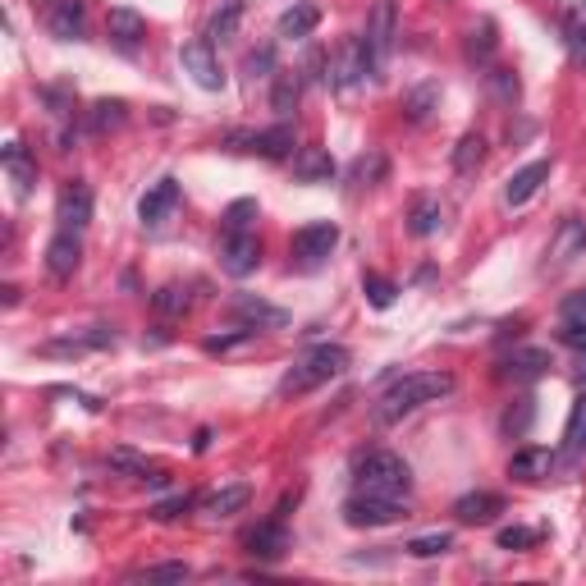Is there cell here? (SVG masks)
<instances>
[{
    "instance_id": "obj_1",
    "label": "cell",
    "mask_w": 586,
    "mask_h": 586,
    "mask_svg": "<svg viewBox=\"0 0 586 586\" xmlns=\"http://www.w3.org/2000/svg\"><path fill=\"white\" fill-rule=\"evenodd\" d=\"M449 390H454V376H449V371H413V376L394 380L390 390L380 394L376 422H380V426H390V422H399V417H408V413H417V408H426V403L445 399Z\"/></svg>"
},
{
    "instance_id": "obj_2",
    "label": "cell",
    "mask_w": 586,
    "mask_h": 586,
    "mask_svg": "<svg viewBox=\"0 0 586 586\" xmlns=\"http://www.w3.org/2000/svg\"><path fill=\"white\" fill-rule=\"evenodd\" d=\"M353 486L362 495H390V500H408L413 490V467L403 463L390 449H371L358 458V472H353Z\"/></svg>"
},
{
    "instance_id": "obj_3",
    "label": "cell",
    "mask_w": 586,
    "mask_h": 586,
    "mask_svg": "<svg viewBox=\"0 0 586 586\" xmlns=\"http://www.w3.org/2000/svg\"><path fill=\"white\" fill-rule=\"evenodd\" d=\"M348 362H353V358H348V348H344V344H316V348H307L303 358H298L289 371H284L280 394L289 399V394H307V390H316V385H326V380L344 376Z\"/></svg>"
},
{
    "instance_id": "obj_4",
    "label": "cell",
    "mask_w": 586,
    "mask_h": 586,
    "mask_svg": "<svg viewBox=\"0 0 586 586\" xmlns=\"http://www.w3.org/2000/svg\"><path fill=\"white\" fill-rule=\"evenodd\" d=\"M376 69H380V60L371 55V46L362 42V37H348V42L326 60V78L339 87V92H353V87L367 83Z\"/></svg>"
},
{
    "instance_id": "obj_5",
    "label": "cell",
    "mask_w": 586,
    "mask_h": 586,
    "mask_svg": "<svg viewBox=\"0 0 586 586\" xmlns=\"http://www.w3.org/2000/svg\"><path fill=\"white\" fill-rule=\"evenodd\" d=\"M408 518V500H390V495H362L353 490V500L344 504L348 527H390V522Z\"/></svg>"
},
{
    "instance_id": "obj_6",
    "label": "cell",
    "mask_w": 586,
    "mask_h": 586,
    "mask_svg": "<svg viewBox=\"0 0 586 586\" xmlns=\"http://www.w3.org/2000/svg\"><path fill=\"white\" fill-rule=\"evenodd\" d=\"M225 142H229V152H257L266 161H284L298 147V133H293L289 120H280L275 129H261V133H229Z\"/></svg>"
},
{
    "instance_id": "obj_7",
    "label": "cell",
    "mask_w": 586,
    "mask_h": 586,
    "mask_svg": "<svg viewBox=\"0 0 586 586\" xmlns=\"http://www.w3.org/2000/svg\"><path fill=\"white\" fill-rule=\"evenodd\" d=\"M577 257H586V220L568 216V220H559V229H554L550 248H545V266H541V271L559 275V271H568Z\"/></svg>"
},
{
    "instance_id": "obj_8",
    "label": "cell",
    "mask_w": 586,
    "mask_h": 586,
    "mask_svg": "<svg viewBox=\"0 0 586 586\" xmlns=\"http://www.w3.org/2000/svg\"><path fill=\"white\" fill-rule=\"evenodd\" d=\"M179 65H184V74L193 78L202 92H220V87H225L220 60H216V51H211L207 37H197V42H184V46H179Z\"/></svg>"
},
{
    "instance_id": "obj_9",
    "label": "cell",
    "mask_w": 586,
    "mask_h": 586,
    "mask_svg": "<svg viewBox=\"0 0 586 586\" xmlns=\"http://www.w3.org/2000/svg\"><path fill=\"white\" fill-rule=\"evenodd\" d=\"M335 243H339V229L330 225V220H312V225H303L293 234V257H298V266L316 271V266L335 252Z\"/></svg>"
},
{
    "instance_id": "obj_10",
    "label": "cell",
    "mask_w": 586,
    "mask_h": 586,
    "mask_svg": "<svg viewBox=\"0 0 586 586\" xmlns=\"http://www.w3.org/2000/svg\"><path fill=\"white\" fill-rule=\"evenodd\" d=\"M261 266V239L257 234H225V243H220V271L234 275V280H243V275H252Z\"/></svg>"
},
{
    "instance_id": "obj_11",
    "label": "cell",
    "mask_w": 586,
    "mask_h": 586,
    "mask_svg": "<svg viewBox=\"0 0 586 586\" xmlns=\"http://www.w3.org/2000/svg\"><path fill=\"white\" fill-rule=\"evenodd\" d=\"M229 316H234L239 326H248V330H280L284 321H289L284 307L261 303V298H252V293H239V298L229 303Z\"/></svg>"
},
{
    "instance_id": "obj_12",
    "label": "cell",
    "mask_w": 586,
    "mask_h": 586,
    "mask_svg": "<svg viewBox=\"0 0 586 586\" xmlns=\"http://www.w3.org/2000/svg\"><path fill=\"white\" fill-rule=\"evenodd\" d=\"M55 220H60V229H87V220H92V188L83 184V179H74V184L60 188V202H55Z\"/></svg>"
},
{
    "instance_id": "obj_13",
    "label": "cell",
    "mask_w": 586,
    "mask_h": 586,
    "mask_svg": "<svg viewBox=\"0 0 586 586\" xmlns=\"http://www.w3.org/2000/svg\"><path fill=\"white\" fill-rule=\"evenodd\" d=\"M179 211V179H161V184H152L147 193H142L138 202V220L142 225H165V220Z\"/></svg>"
},
{
    "instance_id": "obj_14",
    "label": "cell",
    "mask_w": 586,
    "mask_h": 586,
    "mask_svg": "<svg viewBox=\"0 0 586 586\" xmlns=\"http://www.w3.org/2000/svg\"><path fill=\"white\" fill-rule=\"evenodd\" d=\"M243 545H248L252 559H280V554L289 550V532H284V518L275 513V518L257 522V527L243 536Z\"/></svg>"
},
{
    "instance_id": "obj_15",
    "label": "cell",
    "mask_w": 586,
    "mask_h": 586,
    "mask_svg": "<svg viewBox=\"0 0 586 586\" xmlns=\"http://www.w3.org/2000/svg\"><path fill=\"white\" fill-rule=\"evenodd\" d=\"M78 261H83V243H78L74 229H60L51 243H46V271L55 275V280H69V275L78 271Z\"/></svg>"
},
{
    "instance_id": "obj_16",
    "label": "cell",
    "mask_w": 586,
    "mask_h": 586,
    "mask_svg": "<svg viewBox=\"0 0 586 586\" xmlns=\"http://www.w3.org/2000/svg\"><path fill=\"white\" fill-rule=\"evenodd\" d=\"M394 37H399V19H394V0H376V10H371V23H367V37L362 42L371 46V55L376 60H385L394 46Z\"/></svg>"
},
{
    "instance_id": "obj_17",
    "label": "cell",
    "mask_w": 586,
    "mask_h": 586,
    "mask_svg": "<svg viewBox=\"0 0 586 586\" xmlns=\"http://www.w3.org/2000/svg\"><path fill=\"white\" fill-rule=\"evenodd\" d=\"M83 23H87L83 0H51V10H46V28H51V37H60V42H78V37H83Z\"/></svg>"
},
{
    "instance_id": "obj_18",
    "label": "cell",
    "mask_w": 586,
    "mask_h": 586,
    "mask_svg": "<svg viewBox=\"0 0 586 586\" xmlns=\"http://www.w3.org/2000/svg\"><path fill=\"white\" fill-rule=\"evenodd\" d=\"M293 179L298 184H330L335 179V156L326 147H298L293 152Z\"/></svg>"
},
{
    "instance_id": "obj_19",
    "label": "cell",
    "mask_w": 586,
    "mask_h": 586,
    "mask_svg": "<svg viewBox=\"0 0 586 586\" xmlns=\"http://www.w3.org/2000/svg\"><path fill=\"white\" fill-rule=\"evenodd\" d=\"M500 513H504V500L490 495V490H472V495H463V500L454 504V518L467 522V527H486V522H495Z\"/></svg>"
},
{
    "instance_id": "obj_20",
    "label": "cell",
    "mask_w": 586,
    "mask_h": 586,
    "mask_svg": "<svg viewBox=\"0 0 586 586\" xmlns=\"http://www.w3.org/2000/svg\"><path fill=\"white\" fill-rule=\"evenodd\" d=\"M106 33H110V42L120 46V51H138L142 37H147V23H142V14H138V10L120 5V10H110Z\"/></svg>"
},
{
    "instance_id": "obj_21",
    "label": "cell",
    "mask_w": 586,
    "mask_h": 586,
    "mask_svg": "<svg viewBox=\"0 0 586 586\" xmlns=\"http://www.w3.org/2000/svg\"><path fill=\"white\" fill-rule=\"evenodd\" d=\"M545 371H550V353H545V348H513L500 362L504 380H536V376H545Z\"/></svg>"
},
{
    "instance_id": "obj_22",
    "label": "cell",
    "mask_w": 586,
    "mask_h": 586,
    "mask_svg": "<svg viewBox=\"0 0 586 586\" xmlns=\"http://www.w3.org/2000/svg\"><path fill=\"white\" fill-rule=\"evenodd\" d=\"M0 161H5V174H10L14 193H19V197L33 193V184H37V161L28 156V147H23V142H5Z\"/></svg>"
},
{
    "instance_id": "obj_23",
    "label": "cell",
    "mask_w": 586,
    "mask_h": 586,
    "mask_svg": "<svg viewBox=\"0 0 586 586\" xmlns=\"http://www.w3.org/2000/svg\"><path fill=\"white\" fill-rule=\"evenodd\" d=\"M554 463H559V454H554V449L527 445V449H518V454L509 458V477H518V481H541V477H550V472H554Z\"/></svg>"
},
{
    "instance_id": "obj_24",
    "label": "cell",
    "mask_w": 586,
    "mask_h": 586,
    "mask_svg": "<svg viewBox=\"0 0 586 586\" xmlns=\"http://www.w3.org/2000/svg\"><path fill=\"white\" fill-rule=\"evenodd\" d=\"M550 179V161H532V165H522L518 174H509V184H504V202L509 207H522V202H532L536 188Z\"/></svg>"
},
{
    "instance_id": "obj_25",
    "label": "cell",
    "mask_w": 586,
    "mask_h": 586,
    "mask_svg": "<svg viewBox=\"0 0 586 586\" xmlns=\"http://www.w3.org/2000/svg\"><path fill=\"white\" fill-rule=\"evenodd\" d=\"M106 344H115V330L92 326V335L51 339V344H42V353H46V358H83V353H92V348H106Z\"/></svg>"
},
{
    "instance_id": "obj_26",
    "label": "cell",
    "mask_w": 586,
    "mask_h": 586,
    "mask_svg": "<svg viewBox=\"0 0 586 586\" xmlns=\"http://www.w3.org/2000/svg\"><path fill=\"white\" fill-rule=\"evenodd\" d=\"M440 225H445V207H440V197L417 193L413 202H408V229H413L417 239H431Z\"/></svg>"
},
{
    "instance_id": "obj_27",
    "label": "cell",
    "mask_w": 586,
    "mask_h": 586,
    "mask_svg": "<svg viewBox=\"0 0 586 586\" xmlns=\"http://www.w3.org/2000/svg\"><path fill=\"white\" fill-rule=\"evenodd\" d=\"M316 23H321V10H316L312 0H293L289 10L280 14V37L284 42H303V37L316 33Z\"/></svg>"
},
{
    "instance_id": "obj_28",
    "label": "cell",
    "mask_w": 586,
    "mask_h": 586,
    "mask_svg": "<svg viewBox=\"0 0 586 586\" xmlns=\"http://www.w3.org/2000/svg\"><path fill=\"white\" fill-rule=\"evenodd\" d=\"M564 46H568V60L577 69H586V0H573L564 10Z\"/></svg>"
},
{
    "instance_id": "obj_29",
    "label": "cell",
    "mask_w": 586,
    "mask_h": 586,
    "mask_svg": "<svg viewBox=\"0 0 586 586\" xmlns=\"http://www.w3.org/2000/svg\"><path fill=\"white\" fill-rule=\"evenodd\" d=\"M440 110V83H417L413 92H403V115L413 124H426Z\"/></svg>"
},
{
    "instance_id": "obj_30",
    "label": "cell",
    "mask_w": 586,
    "mask_h": 586,
    "mask_svg": "<svg viewBox=\"0 0 586 586\" xmlns=\"http://www.w3.org/2000/svg\"><path fill=\"white\" fill-rule=\"evenodd\" d=\"M298 101H303V78L280 69V74H275V87H271V110L280 120H289L293 110H298Z\"/></svg>"
},
{
    "instance_id": "obj_31",
    "label": "cell",
    "mask_w": 586,
    "mask_h": 586,
    "mask_svg": "<svg viewBox=\"0 0 586 586\" xmlns=\"http://www.w3.org/2000/svg\"><path fill=\"white\" fill-rule=\"evenodd\" d=\"M248 500H252V486L234 481V486H220L216 495H207V500H202V509H207L211 518H229V513L248 509Z\"/></svg>"
},
{
    "instance_id": "obj_32",
    "label": "cell",
    "mask_w": 586,
    "mask_h": 586,
    "mask_svg": "<svg viewBox=\"0 0 586 586\" xmlns=\"http://www.w3.org/2000/svg\"><path fill=\"white\" fill-rule=\"evenodd\" d=\"M586 454V394H577L573 413H568V426H564V458L577 463Z\"/></svg>"
},
{
    "instance_id": "obj_33",
    "label": "cell",
    "mask_w": 586,
    "mask_h": 586,
    "mask_svg": "<svg viewBox=\"0 0 586 586\" xmlns=\"http://www.w3.org/2000/svg\"><path fill=\"white\" fill-rule=\"evenodd\" d=\"M239 19H243V0H220V10L211 14V23H207V42L234 37L239 33Z\"/></svg>"
},
{
    "instance_id": "obj_34",
    "label": "cell",
    "mask_w": 586,
    "mask_h": 586,
    "mask_svg": "<svg viewBox=\"0 0 586 586\" xmlns=\"http://www.w3.org/2000/svg\"><path fill=\"white\" fill-rule=\"evenodd\" d=\"M495 46H500V37H495V19H481L477 28L467 33V60L486 65L490 55H495Z\"/></svg>"
},
{
    "instance_id": "obj_35",
    "label": "cell",
    "mask_w": 586,
    "mask_h": 586,
    "mask_svg": "<svg viewBox=\"0 0 586 586\" xmlns=\"http://www.w3.org/2000/svg\"><path fill=\"white\" fill-rule=\"evenodd\" d=\"M481 161H486V138H481V133H463V138H458V147H454V170L458 174H472Z\"/></svg>"
},
{
    "instance_id": "obj_36",
    "label": "cell",
    "mask_w": 586,
    "mask_h": 586,
    "mask_svg": "<svg viewBox=\"0 0 586 586\" xmlns=\"http://www.w3.org/2000/svg\"><path fill=\"white\" fill-rule=\"evenodd\" d=\"M152 307L161 316H184L188 307H193V293H188L184 284H161V289L152 293Z\"/></svg>"
},
{
    "instance_id": "obj_37",
    "label": "cell",
    "mask_w": 586,
    "mask_h": 586,
    "mask_svg": "<svg viewBox=\"0 0 586 586\" xmlns=\"http://www.w3.org/2000/svg\"><path fill=\"white\" fill-rule=\"evenodd\" d=\"M106 463L115 467V472H129V477H152V481H161V472H156V467L147 463L142 454H133V449H110Z\"/></svg>"
},
{
    "instance_id": "obj_38",
    "label": "cell",
    "mask_w": 586,
    "mask_h": 586,
    "mask_svg": "<svg viewBox=\"0 0 586 586\" xmlns=\"http://www.w3.org/2000/svg\"><path fill=\"white\" fill-rule=\"evenodd\" d=\"M124 124V101H97V106L87 110V129L92 133H110Z\"/></svg>"
},
{
    "instance_id": "obj_39",
    "label": "cell",
    "mask_w": 586,
    "mask_h": 586,
    "mask_svg": "<svg viewBox=\"0 0 586 586\" xmlns=\"http://www.w3.org/2000/svg\"><path fill=\"white\" fill-rule=\"evenodd\" d=\"M348 179H353L358 188L380 184V179H385V156H380V152H362L358 161H353V170H348Z\"/></svg>"
},
{
    "instance_id": "obj_40",
    "label": "cell",
    "mask_w": 586,
    "mask_h": 586,
    "mask_svg": "<svg viewBox=\"0 0 586 586\" xmlns=\"http://www.w3.org/2000/svg\"><path fill=\"white\" fill-rule=\"evenodd\" d=\"M486 83H490V92H495V101H504V106H513V101L522 97V83L513 69H490Z\"/></svg>"
},
{
    "instance_id": "obj_41",
    "label": "cell",
    "mask_w": 586,
    "mask_h": 586,
    "mask_svg": "<svg viewBox=\"0 0 586 586\" xmlns=\"http://www.w3.org/2000/svg\"><path fill=\"white\" fill-rule=\"evenodd\" d=\"M449 545H454V536H449V532H431V536H413L403 550L413 554V559H435V554H445Z\"/></svg>"
},
{
    "instance_id": "obj_42",
    "label": "cell",
    "mask_w": 586,
    "mask_h": 586,
    "mask_svg": "<svg viewBox=\"0 0 586 586\" xmlns=\"http://www.w3.org/2000/svg\"><path fill=\"white\" fill-rule=\"evenodd\" d=\"M362 293H367V303L371 307H380V312H385V307H394V280H385V275H362Z\"/></svg>"
},
{
    "instance_id": "obj_43",
    "label": "cell",
    "mask_w": 586,
    "mask_h": 586,
    "mask_svg": "<svg viewBox=\"0 0 586 586\" xmlns=\"http://www.w3.org/2000/svg\"><path fill=\"white\" fill-rule=\"evenodd\" d=\"M532 417H536V403L532 399H518V408L504 413V435H527L532 431Z\"/></svg>"
},
{
    "instance_id": "obj_44",
    "label": "cell",
    "mask_w": 586,
    "mask_h": 586,
    "mask_svg": "<svg viewBox=\"0 0 586 586\" xmlns=\"http://www.w3.org/2000/svg\"><path fill=\"white\" fill-rule=\"evenodd\" d=\"M252 339H257V330L239 326L234 335H211V339H207V353H234V348H248Z\"/></svg>"
},
{
    "instance_id": "obj_45",
    "label": "cell",
    "mask_w": 586,
    "mask_h": 586,
    "mask_svg": "<svg viewBox=\"0 0 586 586\" xmlns=\"http://www.w3.org/2000/svg\"><path fill=\"white\" fill-rule=\"evenodd\" d=\"M252 216H257V202H252V197H243V202H234V207L225 211V234H243Z\"/></svg>"
},
{
    "instance_id": "obj_46",
    "label": "cell",
    "mask_w": 586,
    "mask_h": 586,
    "mask_svg": "<svg viewBox=\"0 0 586 586\" xmlns=\"http://www.w3.org/2000/svg\"><path fill=\"white\" fill-rule=\"evenodd\" d=\"M536 541H541L536 527H504L500 532V550H532Z\"/></svg>"
},
{
    "instance_id": "obj_47",
    "label": "cell",
    "mask_w": 586,
    "mask_h": 586,
    "mask_svg": "<svg viewBox=\"0 0 586 586\" xmlns=\"http://www.w3.org/2000/svg\"><path fill=\"white\" fill-rule=\"evenodd\" d=\"M188 509H193V495L184 490V495H170V500L152 504V518H156V522H174L179 513H188Z\"/></svg>"
},
{
    "instance_id": "obj_48",
    "label": "cell",
    "mask_w": 586,
    "mask_h": 586,
    "mask_svg": "<svg viewBox=\"0 0 586 586\" xmlns=\"http://www.w3.org/2000/svg\"><path fill=\"white\" fill-rule=\"evenodd\" d=\"M559 321H586V289L568 293L564 303H559Z\"/></svg>"
},
{
    "instance_id": "obj_49",
    "label": "cell",
    "mask_w": 586,
    "mask_h": 586,
    "mask_svg": "<svg viewBox=\"0 0 586 586\" xmlns=\"http://www.w3.org/2000/svg\"><path fill=\"white\" fill-rule=\"evenodd\" d=\"M147 582H184L188 577V564H156V568H147Z\"/></svg>"
},
{
    "instance_id": "obj_50",
    "label": "cell",
    "mask_w": 586,
    "mask_h": 586,
    "mask_svg": "<svg viewBox=\"0 0 586 586\" xmlns=\"http://www.w3.org/2000/svg\"><path fill=\"white\" fill-rule=\"evenodd\" d=\"M559 339H564V344H573V348H582V353H586V321H564Z\"/></svg>"
},
{
    "instance_id": "obj_51",
    "label": "cell",
    "mask_w": 586,
    "mask_h": 586,
    "mask_svg": "<svg viewBox=\"0 0 586 586\" xmlns=\"http://www.w3.org/2000/svg\"><path fill=\"white\" fill-rule=\"evenodd\" d=\"M271 65H275V51H271V46H261V51L248 55V69H252V74H257V69H271Z\"/></svg>"
},
{
    "instance_id": "obj_52",
    "label": "cell",
    "mask_w": 586,
    "mask_h": 586,
    "mask_svg": "<svg viewBox=\"0 0 586 586\" xmlns=\"http://www.w3.org/2000/svg\"><path fill=\"white\" fill-rule=\"evenodd\" d=\"M0 298H5V307H14V303H19V289H14V284H5V289H0Z\"/></svg>"
}]
</instances>
